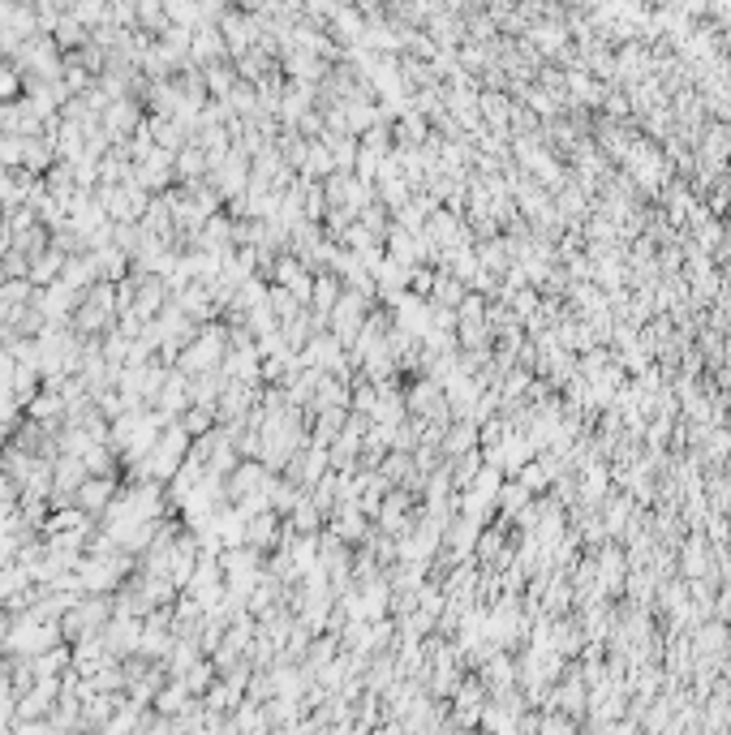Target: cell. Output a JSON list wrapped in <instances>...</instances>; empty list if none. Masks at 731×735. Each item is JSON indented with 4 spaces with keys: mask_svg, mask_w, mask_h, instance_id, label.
Masks as SVG:
<instances>
[{
    "mask_svg": "<svg viewBox=\"0 0 731 735\" xmlns=\"http://www.w3.org/2000/svg\"><path fill=\"white\" fill-rule=\"evenodd\" d=\"M74 503L78 508L86 512V516H95V512H104L108 508V495H112V482L104 478V473H99V478H82V486L74 490Z\"/></svg>",
    "mask_w": 731,
    "mask_h": 735,
    "instance_id": "6da1fadb",
    "label": "cell"
},
{
    "mask_svg": "<svg viewBox=\"0 0 731 735\" xmlns=\"http://www.w3.org/2000/svg\"><path fill=\"white\" fill-rule=\"evenodd\" d=\"M13 91H18V78H13V74H0V95L9 99Z\"/></svg>",
    "mask_w": 731,
    "mask_h": 735,
    "instance_id": "7a4b0ae2",
    "label": "cell"
},
{
    "mask_svg": "<svg viewBox=\"0 0 731 735\" xmlns=\"http://www.w3.org/2000/svg\"><path fill=\"white\" fill-rule=\"evenodd\" d=\"M5 632H13V624H9V615L0 611V637H5Z\"/></svg>",
    "mask_w": 731,
    "mask_h": 735,
    "instance_id": "3957f363",
    "label": "cell"
}]
</instances>
